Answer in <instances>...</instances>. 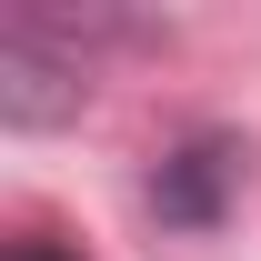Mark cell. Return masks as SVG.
<instances>
[{"instance_id":"7a4b0ae2","label":"cell","mask_w":261,"mask_h":261,"mask_svg":"<svg viewBox=\"0 0 261 261\" xmlns=\"http://www.w3.org/2000/svg\"><path fill=\"white\" fill-rule=\"evenodd\" d=\"M231 171H241L231 141H191V151H171V161L151 171V211H161L171 231H211L221 201H231Z\"/></svg>"},{"instance_id":"6da1fadb","label":"cell","mask_w":261,"mask_h":261,"mask_svg":"<svg viewBox=\"0 0 261 261\" xmlns=\"http://www.w3.org/2000/svg\"><path fill=\"white\" fill-rule=\"evenodd\" d=\"M81 100H91L81 31L31 10V0H10L0 10V121L10 130H61V121H81Z\"/></svg>"},{"instance_id":"3957f363","label":"cell","mask_w":261,"mask_h":261,"mask_svg":"<svg viewBox=\"0 0 261 261\" xmlns=\"http://www.w3.org/2000/svg\"><path fill=\"white\" fill-rule=\"evenodd\" d=\"M0 261H70V251H50V241H10Z\"/></svg>"}]
</instances>
